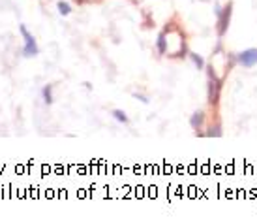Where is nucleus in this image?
I'll use <instances>...</instances> for the list:
<instances>
[{
  "mask_svg": "<svg viewBox=\"0 0 257 224\" xmlns=\"http://www.w3.org/2000/svg\"><path fill=\"white\" fill-rule=\"evenodd\" d=\"M236 62L244 68H251L257 64V47H250V49H244L242 53L236 55Z\"/></svg>",
  "mask_w": 257,
  "mask_h": 224,
  "instance_id": "4",
  "label": "nucleus"
},
{
  "mask_svg": "<svg viewBox=\"0 0 257 224\" xmlns=\"http://www.w3.org/2000/svg\"><path fill=\"white\" fill-rule=\"evenodd\" d=\"M190 57H192L193 64L197 66V70H203V68H205V60H203L201 55H197V53H190Z\"/></svg>",
  "mask_w": 257,
  "mask_h": 224,
  "instance_id": "9",
  "label": "nucleus"
},
{
  "mask_svg": "<svg viewBox=\"0 0 257 224\" xmlns=\"http://www.w3.org/2000/svg\"><path fill=\"white\" fill-rule=\"evenodd\" d=\"M113 117L116 119V121H118V123H124V124H126L130 121L128 115H126V113H124L122 109H113Z\"/></svg>",
  "mask_w": 257,
  "mask_h": 224,
  "instance_id": "10",
  "label": "nucleus"
},
{
  "mask_svg": "<svg viewBox=\"0 0 257 224\" xmlns=\"http://www.w3.org/2000/svg\"><path fill=\"white\" fill-rule=\"evenodd\" d=\"M19 30H21L23 38H25V47H23V55H25V57H36L38 53H40V47H38V44H36V38L30 34L29 29H27L25 25H21V27H19Z\"/></svg>",
  "mask_w": 257,
  "mask_h": 224,
  "instance_id": "3",
  "label": "nucleus"
},
{
  "mask_svg": "<svg viewBox=\"0 0 257 224\" xmlns=\"http://www.w3.org/2000/svg\"><path fill=\"white\" fill-rule=\"evenodd\" d=\"M216 15H218V19H216L218 36L223 38L225 34H227L229 23H231V15H233V2H227L223 8L216 6Z\"/></svg>",
  "mask_w": 257,
  "mask_h": 224,
  "instance_id": "1",
  "label": "nucleus"
},
{
  "mask_svg": "<svg viewBox=\"0 0 257 224\" xmlns=\"http://www.w3.org/2000/svg\"><path fill=\"white\" fill-rule=\"evenodd\" d=\"M42 96H43V102L49 106V104H53V85H45L42 91Z\"/></svg>",
  "mask_w": 257,
  "mask_h": 224,
  "instance_id": "7",
  "label": "nucleus"
},
{
  "mask_svg": "<svg viewBox=\"0 0 257 224\" xmlns=\"http://www.w3.org/2000/svg\"><path fill=\"white\" fill-rule=\"evenodd\" d=\"M156 45H158V51H160V55H165V53H167V40H165V32H160Z\"/></svg>",
  "mask_w": 257,
  "mask_h": 224,
  "instance_id": "6",
  "label": "nucleus"
},
{
  "mask_svg": "<svg viewBox=\"0 0 257 224\" xmlns=\"http://www.w3.org/2000/svg\"><path fill=\"white\" fill-rule=\"evenodd\" d=\"M207 136L208 137H220L221 136V124H214V126H208Z\"/></svg>",
  "mask_w": 257,
  "mask_h": 224,
  "instance_id": "11",
  "label": "nucleus"
},
{
  "mask_svg": "<svg viewBox=\"0 0 257 224\" xmlns=\"http://www.w3.org/2000/svg\"><path fill=\"white\" fill-rule=\"evenodd\" d=\"M221 96V80L216 78L212 68L208 70V87H207V102L210 106H216Z\"/></svg>",
  "mask_w": 257,
  "mask_h": 224,
  "instance_id": "2",
  "label": "nucleus"
},
{
  "mask_svg": "<svg viewBox=\"0 0 257 224\" xmlns=\"http://www.w3.org/2000/svg\"><path fill=\"white\" fill-rule=\"evenodd\" d=\"M203 124H205V111H201V109L193 111V115L190 117V126L197 132V130L203 128Z\"/></svg>",
  "mask_w": 257,
  "mask_h": 224,
  "instance_id": "5",
  "label": "nucleus"
},
{
  "mask_svg": "<svg viewBox=\"0 0 257 224\" xmlns=\"http://www.w3.org/2000/svg\"><path fill=\"white\" fill-rule=\"evenodd\" d=\"M57 8H58V14H60V15H70V14H72V6H70L68 2H62V0H60V2L57 4Z\"/></svg>",
  "mask_w": 257,
  "mask_h": 224,
  "instance_id": "8",
  "label": "nucleus"
}]
</instances>
